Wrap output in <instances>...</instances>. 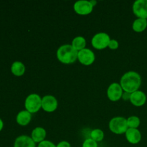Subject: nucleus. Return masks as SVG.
I'll return each mask as SVG.
<instances>
[{"instance_id":"6","label":"nucleus","mask_w":147,"mask_h":147,"mask_svg":"<svg viewBox=\"0 0 147 147\" xmlns=\"http://www.w3.org/2000/svg\"><path fill=\"white\" fill-rule=\"evenodd\" d=\"M96 60L95 53L89 48H85L78 53V60L86 66L91 65Z\"/></svg>"},{"instance_id":"23","label":"nucleus","mask_w":147,"mask_h":147,"mask_svg":"<svg viewBox=\"0 0 147 147\" xmlns=\"http://www.w3.org/2000/svg\"><path fill=\"white\" fill-rule=\"evenodd\" d=\"M119 46V42L117 41L115 39H111L109 42V47L111 49V50H116L118 49Z\"/></svg>"},{"instance_id":"25","label":"nucleus","mask_w":147,"mask_h":147,"mask_svg":"<svg viewBox=\"0 0 147 147\" xmlns=\"http://www.w3.org/2000/svg\"><path fill=\"white\" fill-rule=\"evenodd\" d=\"M131 93H127V92H123V95H122V98L124 100H130Z\"/></svg>"},{"instance_id":"19","label":"nucleus","mask_w":147,"mask_h":147,"mask_svg":"<svg viewBox=\"0 0 147 147\" xmlns=\"http://www.w3.org/2000/svg\"><path fill=\"white\" fill-rule=\"evenodd\" d=\"M90 136L93 140L96 142H100L104 139V132L100 129H95L90 131Z\"/></svg>"},{"instance_id":"8","label":"nucleus","mask_w":147,"mask_h":147,"mask_svg":"<svg viewBox=\"0 0 147 147\" xmlns=\"http://www.w3.org/2000/svg\"><path fill=\"white\" fill-rule=\"evenodd\" d=\"M93 6L90 1L88 0H80L75 2L73 5L74 11L80 15H88L90 14L93 10Z\"/></svg>"},{"instance_id":"24","label":"nucleus","mask_w":147,"mask_h":147,"mask_svg":"<svg viewBox=\"0 0 147 147\" xmlns=\"http://www.w3.org/2000/svg\"><path fill=\"white\" fill-rule=\"evenodd\" d=\"M57 147H71V145L67 141H62L57 144Z\"/></svg>"},{"instance_id":"18","label":"nucleus","mask_w":147,"mask_h":147,"mask_svg":"<svg viewBox=\"0 0 147 147\" xmlns=\"http://www.w3.org/2000/svg\"><path fill=\"white\" fill-rule=\"evenodd\" d=\"M71 45L73 46V48H74L75 50H77L78 52L80 51V50L86 48V39H85V37H82V36H78V37H76L73 39V41H72Z\"/></svg>"},{"instance_id":"5","label":"nucleus","mask_w":147,"mask_h":147,"mask_svg":"<svg viewBox=\"0 0 147 147\" xmlns=\"http://www.w3.org/2000/svg\"><path fill=\"white\" fill-rule=\"evenodd\" d=\"M111 40L109 34L106 32H98L93 35L91 39V45L96 50H103L109 47Z\"/></svg>"},{"instance_id":"1","label":"nucleus","mask_w":147,"mask_h":147,"mask_svg":"<svg viewBox=\"0 0 147 147\" xmlns=\"http://www.w3.org/2000/svg\"><path fill=\"white\" fill-rule=\"evenodd\" d=\"M120 85L123 91L132 93L139 90L142 85V77L137 72L128 71L122 76Z\"/></svg>"},{"instance_id":"14","label":"nucleus","mask_w":147,"mask_h":147,"mask_svg":"<svg viewBox=\"0 0 147 147\" xmlns=\"http://www.w3.org/2000/svg\"><path fill=\"white\" fill-rule=\"evenodd\" d=\"M32 120V113L27 110H22L19 112L16 117V121L19 125L25 126L30 123Z\"/></svg>"},{"instance_id":"15","label":"nucleus","mask_w":147,"mask_h":147,"mask_svg":"<svg viewBox=\"0 0 147 147\" xmlns=\"http://www.w3.org/2000/svg\"><path fill=\"white\" fill-rule=\"evenodd\" d=\"M47 132L46 130L42 127L37 126L34 128L31 134V138L35 143L40 144V142L45 140Z\"/></svg>"},{"instance_id":"27","label":"nucleus","mask_w":147,"mask_h":147,"mask_svg":"<svg viewBox=\"0 0 147 147\" xmlns=\"http://www.w3.org/2000/svg\"><path fill=\"white\" fill-rule=\"evenodd\" d=\"M90 1V3H91L92 5H93V7H95V6H96V4H97V1H95V0H91V1Z\"/></svg>"},{"instance_id":"26","label":"nucleus","mask_w":147,"mask_h":147,"mask_svg":"<svg viewBox=\"0 0 147 147\" xmlns=\"http://www.w3.org/2000/svg\"><path fill=\"white\" fill-rule=\"evenodd\" d=\"M3 127H4V122H3V121L0 119V131L2 130Z\"/></svg>"},{"instance_id":"17","label":"nucleus","mask_w":147,"mask_h":147,"mask_svg":"<svg viewBox=\"0 0 147 147\" xmlns=\"http://www.w3.org/2000/svg\"><path fill=\"white\" fill-rule=\"evenodd\" d=\"M147 27V20L136 18L132 24V29L136 32H142Z\"/></svg>"},{"instance_id":"9","label":"nucleus","mask_w":147,"mask_h":147,"mask_svg":"<svg viewBox=\"0 0 147 147\" xmlns=\"http://www.w3.org/2000/svg\"><path fill=\"white\" fill-rule=\"evenodd\" d=\"M132 11L137 18L147 20V0H136L132 6Z\"/></svg>"},{"instance_id":"13","label":"nucleus","mask_w":147,"mask_h":147,"mask_svg":"<svg viewBox=\"0 0 147 147\" xmlns=\"http://www.w3.org/2000/svg\"><path fill=\"white\" fill-rule=\"evenodd\" d=\"M14 147H36V143L32 140L31 136L21 135L16 138Z\"/></svg>"},{"instance_id":"3","label":"nucleus","mask_w":147,"mask_h":147,"mask_svg":"<svg viewBox=\"0 0 147 147\" xmlns=\"http://www.w3.org/2000/svg\"><path fill=\"white\" fill-rule=\"evenodd\" d=\"M111 131L115 134H123L126 132L129 127L127 125V119L122 116H116L112 118L109 123Z\"/></svg>"},{"instance_id":"22","label":"nucleus","mask_w":147,"mask_h":147,"mask_svg":"<svg viewBox=\"0 0 147 147\" xmlns=\"http://www.w3.org/2000/svg\"><path fill=\"white\" fill-rule=\"evenodd\" d=\"M37 147H57V145L55 144L53 142L48 140H45L38 144Z\"/></svg>"},{"instance_id":"10","label":"nucleus","mask_w":147,"mask_h":147,"mask_svg":"<svg viewBox=\"0 0 147 147\" xmlns=\"http://www.w3.org/2000/svg\"><path fill=\"white\" fill-rule=\"evenodd\" d=\"M58 106V101L55 96L47 95L42 98V109L47 113H52L56 111Z\"/></svg>"},{"instance_id":"11","label":"nucleus","mask_w":147,"mask_h":147,"mask_svg":"<svg viewBox=\"0 0 147 147\" xmlns=\"http://www.w3.org/2000/svg\"><path fill=\"white\" fill-rule=\"evenodd\" d=\"M130 102L132 105L136 106V107H140L144 106L146 102V96L143 91L142 90H137L134 93H131L130 96Z\"/></svg>"},{"instance_id":"21","label":"nucleus","mask_w":147,"mask_h":147,"mask_svg":"<svg viewBox=\"0 0 147 147\" xmlns=\"http://www.w3.org/2000/svg\"><path fill=\"white\" fill-rule=\"evenodd\" d=\"M82 147H98L97 142H95L91 138H88L83 142Z\"/></svg>"},{"instance_id":"2","label":"nucleus","mask_w":147,"mask_h":147,"mask_svg":"<svg viewBox=\"0 0 147 147\" xmlns=\"http://www.w3.org/2000/svg\"><path fill=\"white\" fill-rule=\"evenodd\" d=\"M78 52L73 48L71 45H63L57 49V58L60 63L65 65L72 64L78 60Z\"/></svg>"},{"instance_id":"16","label":"nucleus","mask_w":147,"mask_h":147,"mask_svg":"<svg viewBox=\"0 0 147 147\" xmlns=\"http://www.w3.org/2000/svg\"><path fill=\"white\" fill-rule=\"evenodd\" d=\"M25 65L24 63L20 61H15L11 64V72L14 76L20 77L22 76L25 73Z\"/></svg>"},{"instance_id":"4","label":"nucleus","mask_w":147,"mask_h":147,"mask_svg":"<svg viewBox=\"0 0 147 147\" xmlns=\"http://www.w3.org/2000/svg\"><path fill=\"white\" fill-rule=\"evenodd\" d=\"M24 108L30 113H35L42 109V98L37 93H32L24 100Z\"/></svg>"},{"instance_id":"20","label":"nucleus","mask_w":147,"mask_h":147,"mask_svg":"<svg viewBox=\"0 0 147 147\" xmlns=\"http://www.w3.org/2000/svg\"><path fill=\"white\" fill-rule=\"evenodd\" d=\"M140 123V119L136 116H131L127 119V125L129 129H138Z\"/></svg>"},{"instance_id":"12","label":"nucleus","mask_w":147,"mask_h":147,"mask_svg":"<svg viewBox=\"0 0 147 147\" xmlns=\"http://www.w3.org/2000/svg\"><path fill=\"white\" fill-rule=\"evenodd\" d=\"M126 139L131 144H137L142 140V134L138 129H128L125 133Z\"/></svg>"},{"instance_id":"7","label":"nucleus","mask_w":147,"mask_h":147,"mask_svg":"<svg viewBox=\"0 0 147 147\" xmlns=\"http://www.w3.org/2000/svg\"><path fill=\"white\" fill-rule=\"evenodd\" d=\"M123 90L120 83H113L109 86L107 89V97L111 101L116 102L122 98Z\"/></svg>"}]
</instances>
